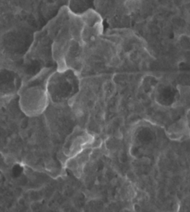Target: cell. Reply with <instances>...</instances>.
<instances>
[{
	"mask_svg": "<svg viewBox=\"0 0 190 212\" xmlns=\"http://www.w3.org/2000/svg\"><path fill=\"white\" fill-rule=\"evenodd\" d=\"M48 94L47 81H35L30 82L21 94L20 103L22 109L29 115H37L41 113L47 106Z\"/></svg>",
	"mask_w": 190,
	"mask_h": 212,
	"instance_id": "6da1fadb",
	"label": "cell"
},
{
	"mask_svg": "<svg viewBox=\"0 0 190 212\" xmlns=\"http://www.w3.org/2000/svg\"><path fill=\"white\" fill-rule=\"evenodd\" d=\"M77 88L76 76L71 70L58 72L47 80V91L54 102H62L69 98Z\"/></svg>",
	"mask_w": 190,
	"mask_h": 212,
	"instance_id": "7a4b0ae2",
	"label": "cell"
}]
</instances>
